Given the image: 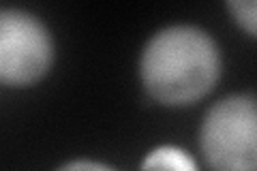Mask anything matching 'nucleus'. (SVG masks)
<instances>
[{
  "mask_svg": "<svg viewBox=\"0 0 257 171\" xmlns=\"http://www.w3.org/2000/svg\"><path fill=\"white\" fill-rule=\"evenodd\" d=\"M54 35L39 15L24 9H0V84L28 88L54 67Z\"/></svg>",
  "mask_w": 257,
  "mask_h": 171,
  "instance_id": "7ed1b4c3",
  "label": "nucleus"
},
{
  "mask_svg": "<svg viewBox=\"0 0 257 171\" xmlns=\"http://www.w3.org/2000/svg\"><path fill=\"white\" fill-rule=\"evenodd\" d=\"M56 171H118L114 167L105 165L101 160H92V158H75V160H69L60 165Z\"/></svg>",
  "mask_w": 257,
  "mask_h": 171,
  "instance_id": "423d86ee",
  "label": "nucleus"
},
{
  "mask_svg": "<svg viewBox=\"0 0 257 171\" xmlns=\"http://www.w3.org/2000/svg\"><path fill=\"white\" fill-rule=\"evenodd\" d=\"M199 148L212 171H257V103L251 92L216 101L199 126Z\"/></svg>",
  "mask_w": 257,
  "mask_h": 171,
  "instance_id": "f03ea898",
  "label": "nucleus"
},
{
  "mask_svg": "<svg viewBox=\"0 0 257 171\" xmlns=\"http://www.w3.org/2000/svg\"><path fill=\"white\" fill-rule=\"evenodd\" d=\"M227 11L240 28L248 37H255L257 32V3L255 0H231L227 3Z\"/></svg>",
  "mask_w": 257,
  "mask_h": 171,
  "instance_id": "39448f33",
  "label": "nucleus"
},
{
  "mask_svg": "<svg viewBox=\"0 0 257 171\" xmlns=\"http://www.w3.org/2000/svg\"><path fill=\"white\" fill-rule=\"evenodd\" d=\"M221 73L223 58L214 37L193 24L157 30L140 54L142 88L163 107H189L206 99Z\"/></svg>",
  "mask_w": 257,
  "mask_h": 171,
  "instance_id": "f257e3e1",
  "label": "nucleus"
},
{
  "mask_svg": "<svg viewBox=\"0 0 257 171\" xmlns=\"http://www.w3.org/2000/svg\"><path fill=\"white\" fill-rule=\"evenodd\" d=\"M140 171H199L195 158L178 145H159L144 156Z\"/></svg>",
  "mask_w": 257,
  "mask_h": 171,
  "instance_id": "20e7f679",
  "label": "nucleus"
}]
</instances>
